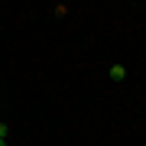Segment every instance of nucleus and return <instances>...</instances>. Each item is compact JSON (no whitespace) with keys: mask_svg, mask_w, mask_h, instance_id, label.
Listing matches in <instances>:
<instances>
[{"mask_svg":"<svg viewBox=\"0 0 146 146\" xmlns=\"http://www.w3.org/2000/svg\"><path fill=\"white\" fill-rule=\"evenodd\" d=\"M123 75H127V68H123V65H110V78H114V81H120Z\"/></svg>","mask_w":146,"mask_h":146,"instance_id":"1","label":"nucleus"},{"mask_svg":"<svg viewBox=\"0 0 146 146\" xmlns=\"http://www.w3.org/2000/svg\"><path fill=\"white\" fill-rule=\"evenodd\" d=\"M7 133H10V127H7V123H0V140H7Z\"/></svg>","mask_w":146,"mask_h":146,"instance_id":"2","label":"nucleus"},{"mask_svg":"<svg viewBox=\"0 0 146 146\" xmlns=\"http://www.w3.org/2000/svg\"><path fill=\"white\" fill-rule=\"evenodd\" d=\"M0 146H7V140H0Z\"/></svg>","mask_w":146,"mask_h":146,"instance_id":"3","label":"nucleus"}]
</instances>
